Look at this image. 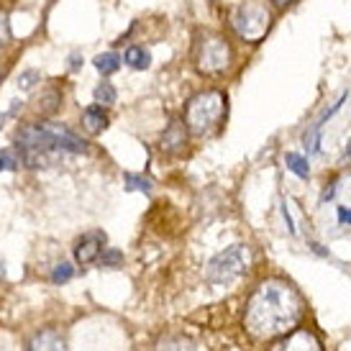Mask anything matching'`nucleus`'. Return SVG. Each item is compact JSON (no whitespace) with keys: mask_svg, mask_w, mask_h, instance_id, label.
Returning a JSON list of instances; mask_svg holds the SVG:
<instances>
[{"mask_svg":"<svg viewBox=\"0 0 351 351\" xmlns=\"http://www.w3.org/2000/svg\"><path fill=\"white\" fill-rule=\"evenodd\" d=\"M302 318V298L285 280H264L246 302L244 326L254 339H274L293 331Z\"/></svg>","mask_w":351,"mask_h":351,"instance_id":"f257e3e1","label":"nucleus"},{"mask_svg":"<svg viewBox=\"0 0 351 351\" xmlns=\"http://www.w3.org/2000/svg\"><path fill=\"white\" fill-rule=\"evenodd\" d=\"M16 149L21 154V165L39 169V167H51L59 162L62 154H82L85 152V141L67 128L64 123H31L23 126L16 134Z\"/></svg>","mask_w":351,"mask_h":351,"instance_id":"f03ea898","label":"nucleus"},{"mask_svg":"<svg viewBox=\"0 0 351 351\" xmlns=\"http://www.w3.org/2000/svg\"><path fill=\"white\" fill-rule=\"evenodd\" d=\"M228 98L221 90H203L195 98H190L185 108V128L193 136H208L221 126L226 116Z\"/></svg>","mask_w":351,"mask_h":351,"instance_id":"7ed1b4c3","label":"nucleus"},{"mask_svg":"<svg viewBox=\"0 0 351 351\" xmlns=\"http://www.w3.org/2000/svg\"><path fill=\"white\" fill-rule=\"evenodd\" d=\"M252 264V252L246 244H234L223 249L221 254H215L213 259L205 267V282L213 287H228L236 280H241L244 272Z\"/></svg>","mask_w":351,"mask_h":351,"instance_id":"20e7f679","label":"nucleus"},{"mask_svg":"<svg viewBox=\"0 0 351 351\" xmlns=\"http://www.w3.org/2000/svg\"><path fill=\"white\" fill-rule=\"evenodd\" d=\"M195 67L203 75H223L231 67V44L221 34H205L195 47Z\"/></svg>","mask_w":351,"mask_h":351,"instance_id":"39448f33","label":"nucleus"},{"mask_svg":"<svg viewBox=\"0 0 351 351\" xmlns=\"http://www.w3.org/2000/svg\"><path fill=\"white\" fill-rule=\"evenodd\" d=\"M272 26V16L262 0H249L234 13V29L244 41L259 44Z\"/></svg>","mask_w":351,"mask_h":351,"instance_id":"423d86ee","label":"nucleus"},{"mask_svg":"<svg viewBox=\"0 0 351 351\" xmlns=\"http://www.w3.org/2000/svg\"><path fill=\"white\" fill-rule=\"evenodd\" d=\"M103 249H106V234L103 231H88V234L80 236L77 244H75V259H77V264L88 267V264L98 262Z\"/></svg>","mask_w":351,"mask_h":351,"instance_id":"0eeeda50","label":"nucleus"},{"mask_svg":"<svg viewBox=\"0 0 351 351\" xmlns=\"http://www.w3.org/2000/svg\"><path fill=\"white\" fill-rule=\"evenodd\" d=\"M274 351H323L318 336L308 328H295Z\"/></svg>","mask_w":351,"mask_h":351,"instance_id":"6e6552de","label":"nucleus"},{"mask_svg":"<svg viewBox=\"0 0 351 351\" xmlns=\"http://www.w3.org/2000/svg\"><path fill=\"white\" fill-rule=\"evenodd\" d=\"M159 147H162V152H167V154H180V152H185V147H187L185 123H182V121H172V123L165 128Z\"/></svg>","mask_w":351,"mask_h":351,"instance_id":"1a4fd4ad","label":"nucleus"},{"mask_svg":"<svg viewBox=\"0 0 351 351\" xmlns=\"http://www.w3.org/2000/svg\"><path fill=\"white\" fill-rule=\"evenodd\" d=\"M29 351H69V349H67V341L62 339V333L44 328V331L31 336Z\"/></svg>","mask_w":351,"mask_h":351,"instance_id":"9d476101","label":"nucleus"},{"mask_svg":"<svg viewBox=\"0 0 351 351\" xmlns=\"http://www.w3.org/2000/svg\"><path fill=\"white\" fill-rule=\"evenodd\" d=\"M82 128L88 131L90 136H98L108 128V116L103 106H90L85 113H82Z\"/></svg>","mask_w":351,"mask_h":351,"instance_id":"9b49d317","label":"nucleus"},{"mask_svg":"<svg viewBox=\"0 0 351 351\" xmlns=\"http://www.w3.org/2000/svg\"><path fill=\"white\" fill-rule=\"evenodd\" d=\"M123 62H126L131 69H149L152 54H149L144 47H128L126 54H123Z\"/></svg>","mask_w":351,"mask_h":351,"instance_id":"f8f14e48","label":"nucleus"},{"mask_svg":"<svg viewBox=\"0 0 351 351\" xmlns=\"http://www.w3.org/2000/svg\"><path fill=\"white\" fill-rule=\"evenodd\" d=\"M121 62H123V59L118 57L116 51H106V54H98V57H95V69H98L100 75H113V72H118Z\"/></svg>","mask_w":351,"mask_h":351,"instance_id":"ddd939ff","label":"nucleus"},{"mask_svg":"<svg viewBox=\"0 0 351 351\" xmlns=\"http://www.w3.org/2000/svg\"><path fill=\"white\" fill-rule=\"evenodd\" d=\"M285 165H287L290 172H295V175L302 177V180H308V177H311V165H308V159H305V156L287 154L285 156Z\"/></svg>","mask_w":351,"mask_h":351,"instance_id":"4468645a","label":"nucleus"},{"mask_svg":"<svg viewBox=\"0 0 351 351\" xmlns=\"http://www.w3.org/2000/svg\"><path fill=\"white\" fill-rule=\"evenodd\" d=\"M156 351H195L193 349V343L187 341V339H180V336H167L159 341Z\"/></svg>","mask_w":351,"mask_h":351,"instance_id":"2eb2a0df","label":"nucleus"},{"mask_svg":"<svg viewBox=\"0 0 351 351\" xmlns=\"http://www.w3.org/2000/svg\"><path fill=\"white\" fill-rule=\"evenodd\" d=\"M116 98H118V93L110 82H100L98 88H95V103H98V106H113Z\"/></svg>","mask_w":351,"mask_h":351,"instance_id":"dca6fc26","label":"nucleus"},{"mask_svg":"<svg viewBox=\"0 0 351 351\" xmlns=\"http://www.w3.org/2000/svg\"><path fill=\"white\" fill-rule=\"evenodd\" d=\"M126 187L131 193H149L152 190V180L141 175H126Z\"/></svg>","mask_w":351,"mask_h":351,"instance_id":"f3484780","label":"nucleus"},{"mask_svg":"<svg viewBox=\"0 0 351 351\" xmlns=\"http://www.w3.org/2000/svg\"><path fill=\"white\" fill-rule=\"evenodd\" d=\"M72 274H75V269H72V264L67 262H62L54 267V272H51V282L54 285H64L72 280Z\"/></svg>","mask_w":351,"mask_h":351,"instance_id":"a211bd4d","label":"nucleus"},{"mask_svg":"<svg viewBox=\"0 0 351 351\" xmlns=\"http://www.w3.org/2000/svg\"><path fill=\"white\" fill-rule=\"evenodd\" d=\"M21 165L19 149H3L0 152V169H16Z\"/></svg>","mask_w":351,"mask_h":351,"instance_id":"6ab92c4d","label":"nucleus"},{"mask_svg":"<svg viewBox=\"0 0 351 351\" xmlns=\"http://www.w3.org/2000/svg\"><path fill=\"white\" fill-rule=\"evenodd\" d=\"M36 82H41L39 72H36V69H26V72L19 77V88L23 90V93H29V90L36 88Z\"/></svg>","mask_w":351,"mask_h":351,"instance_id":"aec40b11","label":"nucleus"},{"mask_svg":"<svg viewBox=\"0 0 351 351\" xmlns=\"http://www.w3.org/2000/svg\"><path fill=\"white\" fill-rule=\"evenodd\" d=\"M98 262L103 264V267H121V264H123V254L116 252V249H103Z\"/></svg>","mask_w":351,"mask_h":351,"instance_id":"412c9836","label":"nucleus"},{"mask_svg":"<svg viewBox=\"0 0 351 351\" xmlns=\"http://www.w3.org/2000/svg\"><path fill=\"white\" fill-rule=\"evenodd\" d=\"M10 41V26H8V16L0 10V47H5Z\"/></svg>","mask_w":351,"mask_h":351,"instance_id":"4be33fe9","label":"nucleus"},{"mask_svg":"<svg viewBox=\"0 0 351 351\" xmlns=\"http://www.w3.org/2000/svg\"><path fill=\"white\" fill-rule=\"evenodd\" d=\"M339 223L341 226L351 223V208H339Z\"/></svg>","mask_w":351,"mask_h":351,"instance_id":"5701e85b","label":"nucleus"},{"mask_svg":"<svg viewBox=\"0 0 351 351\" xmlns=\"http://www.w3.org/2000/svg\"><path fill=\"white\" fill-rule=\"evenodd\" d=\"M293 0H274V5H280V8H285V5H290Z\"/></svg>","mask_w":351,"mask_h":351,"instance_id":"b1692460","label":"nucleus"},{"mask_svg":"<svg viewBox=\"0 0 351 351\" xmlns=\"http://www.w3.org/2000/svg\"><path fill=\"white\" fill-rule=\"evenodd\" d=\"M0 128H3V116H0Z\"/></svg>","mask_w":351,"mask_h":351,"instance_id":"393cba45","label":"nucleus"}]
</instances>
